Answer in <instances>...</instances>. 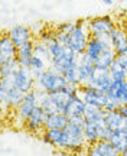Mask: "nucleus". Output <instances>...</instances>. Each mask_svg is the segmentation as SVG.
Listing matches in <instances>:
<instances>
[{"label":"nucleus","instance_id":"f257e3e1","mask_svg":"<svg viewBox=\"0 0 127 156\" xmlns=\"http://www.w3.org/2000/svg\"><path fill=\"white\" fill-rule=\"evenodd\" d=\"M56 34L58 41L64 44L65 46H68L72 52H75L77 55H83L85 49H87V45L88 41L91 38V35L88 32V26H87V19H79L75 22V26L69 34Z\"/></svg>","mask_w":127,"mask_h":156},{"label":"nucleus","instance_id":"f03ea898","mask_svg":"<svg viewBox=\"0 0 127 156\" xmlns=\"http://www.w3.org/2000/svg\"><path fill=\"white\" fill-rule=\"evenodd\" d=\"M51 55H52V61H51V69H54L56 73L64 74L79 61V55H77L75 52H72L68 46L61 44L58 38H54L52 41L48 42Z\"/></svg>","mask_w":127,"mask_h":156},{"label":"nucleus","instance_id":"7ed1b4c3","mask_svg":"<svg viewBox=\"0 0 127 156\" xmlns=\"http://www.w3.org/2000/svg\"><path fill=\"white\" fill-rule=\"evenodd\" d=\"M25 93L19 90L12 81L10 77H0V101H2V108L5 112L7 110H16L22 104L25 98Z\"/></svg>","mask_w":127,"mask_h":156},{"label":"nucleus","instance_id":"20e7f679","mask_svg":"<svg viewBox=\"0 0 127 156\" xmlns=\"http://www.w3.org/2000/svg\"><path fill=\"white\" fill-rule=\"evenodd\" d=\"M68 81L62 74L56 73L54 69H46L45 73L36 77V90L45 93H56L68 87Z\"/></svg>","mask_w":127,"mask_h":156},{"label":"nucleus","instance_id":"39448f33","mask_svg":"<svg viewBox=\"0 0 127 156\" xmlns=\"http://www.w3.org/2000/svg\"><path fill=\"white\" fill-rule=\"evenodd\" d=\"M87 26H88V32L93 38L108 39L111 30L117 26V22L113 16L104 15V16H97V17H93V19H87Z\"/></svg>","mask_w":127,"mask_h":156},{"label":"nucleus","instance_id":"423d86ee","mask_svg":"<svg viewBox=\"0 0 127 156\" xmlns=\"http://www.w3.org/2000/svg\"><path fill=\"white\" fill-rule=\"evenodd\" d=\"M42 140L46 145L55 147L62 152H71V136L65 129L56 130V129H45L42 134Z\"/></svg>","mask_w":127,"mask_h":156},{"label":"nucleus","instance_id":"0eeeda50","mask_svg":"<svg viewBox=\"0 0 127 156\" xmlns=\"http://www.w3.org/2000/svg\"><path fill=\"white\" fill-rule=\"evenodd\" d=\"M39 106V98H38V91L33 90L30 93L25 95L22 104L15 110V120L19 126L25 127V123L29 119V116L33 113V110Z\"/></svg>","mask_w":127,"mask_h":156},{"label":"nucleus","instance_id":"6e6552de","mask_svg":"<svg viewBox=\"0 0 127 156\" xmlns=\"http://www.w3.org/2000/svg\"><path fill=\"white\" fill-rule=\"evenodd\" d=\"M12 81L19 90H22L25 94H28L33 90H36V78L29 68L19 67L17 71L12 75Z\"/></svg>","mask_w":127,"mask_h":156},{"label":"nucleus","instance_id":"1a4fd4ad","mask_svg":"<svg viewBox=\"0 0 127 156\" xmlns=\"http://www.w3.org/2000/svg\"><path fill=\"white\" fill-rule=\"evenodd\" d=\"M79 95L83 97L85 104H88V106H97L104 108L107 106V103H108L107 93H103L100 90L87 87V85H79Z\"/></svg>","mask_w":127,"mask_h":156},{"label":"nucleus","instance_id":"9d476101","mask_svg":"<svg viewBox=\"0 0 127 156\" xmlns=\"http://www.w3.org/2000/svg\"><path fill=\"white\" fill-rule=\"evenodd\" d=\"M46 116L48 113L45 112L42 107H36L33 113L29 116V119L25 123V129L28 130L29 133L33 134H44L45 132V123H46Z\"/></svg>","mask_w":127,"mask_h":156},{"label":"nucleus","instance_id":"9b49d317","mask_svg":"<svg viewBox=\"0 0 127 156\" xmlns=\"http://www.w3.org/2000/svg\"><path fill=\"white\" fill-rule=\"evenodd\" d=\"M111 84H113V78L110 77L108 69L95 67L94 74L91 75V78H90L84 85H87V87H93V88H97V90H100V91H103V93H108Z\"/></svg>","mask_w":127,"mask_h":156},{"label":"nucleus","instance_id":"f8f14e48","mask_svg":"<svg viewBox=\"0 0 127 156\" xmlns=\"http://www.w3.org/2000/svg\"><path fill=\"white\" fill-rule=\"evenodd\" d=\"M17 58V46L10 39V36L6 34L0 38V65L7 64L10 61H15Z\"/></svg>","mask_w":127,"mask_h":156},{"label":"nucleus","instance_id":"ddd939ff","mask_svg":"<svg viewBox=\"0 0 127 156\" xmlns=\"http://www.w3.org/2000/svg\"><path fill=\"white\" fill-rule=\"evenodd\" d=\"M110 45L111 48L114 49V52L118 55H127V35L123 30V28L116 26V28L111 30L110 34Z\"/></svg>","mask_w":127,"mask_h":156},{"label":"nucleus","instance_id":"4468645a","mask_svg":"<svg viewBox=\"0 0 127 156\" xmlns=\"http://www.w3.org/2000/svg\"><path fill=\"white\" fill-rule=\"evenodd\" d=\"M6 34L10 36V39L15 42V45H16L17 48L22 46L23 44L29 42V41H33V32L26 25H15Z\"/></svg>","mask_w":127,"mask_h":156},{"label":"nucleus","instance_id":"2eb2a0df","mask_svg":"<svg viewBox=\"0 0 127 156\" xmlns=\"http://www.w3.org/2000/svg\"><path fill=\"white\" fill-rule=\"evenodd\" d=\"M108 46H111L108 39H98V38H93V36H91L88 41V45H87L85 54L95 62L97 58L103 54V51L107 49Z\"/></svg>","mask_w":127,"mask_h":156},{"label":"nucleus","instance_id":"dca6fc26","mask_svg":"<svg viewBox=\"0 0 127 156\" xmlns=\"http://www.w3.org/2000/svg\"><path fill=\"white\" fill-rule=\"evenodd\" d=\"M33 55H35V39H33V41H29V42H26V44H23L22 46L17 48L16 61L19 62L20 67L29 68L30 67V62H32Z\"/></svg>","mask_w":127,"mask_h":156},{"label":"nucleus","instance_id":"f3484780","mask_svg":"<svg viewBox=\"0 0 127 156\" xmlns=\"http://www.w3.org/2000/svg\"><path fill=\"white\" fill-rule=\"evenodd\" d=\"M104 119H105V123H107V126L110 127L111 132L120 130V129H127V119L120 113V110L105 112Z\"/></svg>","mask_w":127,"mask_h":156},{"label":"nucleus","instance_id":"a211bd4d","mask_svg":"<svg viewBox=\"0 0 127 156\" xmlns=\"http://www.w3.org/2000/svg\"><path fill=\"white\" fill-rule=\"evenodd\" d=\"M105 119H101L98 122H87L84 124V136H85V142L87 145H95L100 142V124L104 122Z\"/></svg>","mask_w":127,"mask_h":156},{"label":"nucleus","instance_id":"6ab92c4d","mask_svg":"<svg viewBox=\"0 0 127 156\" xmlns=\"http://www.w3.org/2000/svg\"><path fill=\"white\" fill-rule=\"evenodd\" d=\"M85 101L83 100V97L79 95V93L74 94L69 98L68 104H66L65 110H64V114H66L68 117L72 116H78V114H84V110H85Z\"/></svg>","mask_w":127,"mask_h":156},{"label":"nucleus","instance_id":"aec40b11","mask_svg":"<svg viewBox=\"0 0 127 156\" xmlns=\"http://www.w3.org/2000/svg\"><path fill=\"white\" fill-rule=\"evenodd\" d=\"M94 69H95V62L85 52L83 55H79V75H81V81H83L81 85H84L91 78V75L94 74Z\"/></svg>","mask_w":127,"mask_h":156},{"label":"nucleus","instance_id":"412c9836","mask_svg":"<svg viewBox=\"0 0 127 156\" xmlns=\"http://www.w3.org/2000/svg\"><path fill=\"white\" fill-rule=\"evenodd\" d=\"M69 122V117L64 114V113H49L46 116V123H45V129H56V130H62L66 127V124Z\"/></svg>","mask_w":127,"mask_h":156},{"label":"nucleus","instance_id":"4be33fe9","mask_svg":"<svg viewBox=\"0 0 127 156\" xmlns=\"http://www.w3.org/2000/svg\"><path fill=\"white\" fill-rule=\"evenodd\" d=\"M108 142L116 146L123 155L124 152H127V129H120V130L111 132Z\"/></svg>","mask_w":127,"mask_h":156},{"label":"nucleus","instance_id":"5701e85b","mask_svg":"<svg viewBox=\"0 0 127 156\" xmlns=\"http://www.w3.org/2000/svg\"><path fill=\"white\" fill-rule=\"evenodd\" d=\"M116 58H117V54L114 52V49H113L111 46H108V48L103 51V54L97 58V61H95V67L108 69V68L114 64Z\"/></svg>","mask_w":127,"mask_h":156},{"label":"nucleus","instance_id":"b1692460","mask_svg":"<svg viewBox=\"0 0 127 156\" xmlns=\"http://www.w3.org/2000/svg\"><path fill=\"white\" fill-rule=\"evenodd\" d=\"M104 108L101 107H97V106H85V110H84V119L87 122H98L101 119H104Z\"/></svg>","mask_w":127,"mask_h":156},{"label":"nucleus","instance_id":"393cba45","mask_svg":"<svg viewBox=\"0 0 127 156\" xmlns=\"http://www.w3.org/2000/svg\"><path fill=\"white\" fill-rule=\"evenodd\" d=\"M49 68H51V65L45 61L44 58H41V56H38V55H33L29 69L32 71V74L35 75V78L38 77V75H41L42 73H45L46 69H49Z\"/></svg>","mask_w":127,"mask_h":156},{"label":"nucleus","instance_id":"a878e982","mask_svg":"<svg viewBox=\"0 0 127 156\" xmlns=\"http://www.w3.org/2000/svg\"><path fill=\"white\" fill-rule=\"evenodd\" d=\"M35 55H38V56H41V58H44L45 61H46L51 65L52 55H51L49 46H48V44L42 42L41 39H36V41H35Z\"/></svg>","mask_w":127,"mask_h":156},{"label":"nucleus","instance_id":"bb28decb","mask_svg":"<svg viewBox=\"0 0 127 156\" xmlns=\"http://www.w3.org/2000/svg\"><path fill=\"white\" fill-rule=\"evenodd\" d=\"M108 74H110V77L113 78V81H126L127 80L126 73L123 71V68L118 65L117 61H114V64L108 68Z\"/></svg>","mask_w":127,"mask_h":156},{"label":"nucleus","instance_id":"cd10ccee","mask_svg":"<svg viewBox=\"0 0 127 156\" xmlns=\"http://www.w3.org/2000/svg\"><path fill=\"white\" fill-rule=\"evenodd\" d=\"M19 67H20V65H19V62H17L16 59L0 65V77H10V75H13V74L16 73Z\"/></svg>","mask_w":127,"mask_h":156},{"label":"nucleus","instance_id":"c85d7f7f","mask_svg":"<svg viewBox=\"0 0 127 156\" xmlns=\"http://www.w3.org/2000/svg\"><path fill=\"white\" fill-rule=\"evenodd\" d=\"M75 26V22H64V23H59L58 26H56L55 32L58 34H69L72 29Z\"/></svg>","mask_w":127,"mask_h":156},{"label":"nucleus","instance_id":"c756f323","mask_svg":"<svg viewBox=\"0 0 127 156\" xmlns=\"http://www.w3.org/2000/svg\"><path fill=\"white\" fill-rule=\"evenodd\" d=\"M116 61L118 62V65L123 68V71H124L127 75V55H118L116 58Z\"/></svg>","mask_w":127,"mask_h":156},{"label":"nucleus","instance_id":"7c9ffc66","mask_svg":"<svg viewBox=\"0 0 127 156\" xmlns=\"http://www.w3.org/2000/svg\"><path fill=\"white\" fill-rule=\"evenodd\" d=\"M87 151H88V156H105V155H103V153H101V152H100L94 145L87 146Z\"/></svg>","mask_w":127,"mask_h":156},{"label":"nucleus","instance_id":"2f4dec72","mask_svg":"<svg viewBox=\"0 0 127 156\" xmlns=\"http://www.w3.org/2000/svg\"><path fill=\"white\" fill-rule=\"evenodd\" d=\"M74 156H88V151H87V147L85 149H81V151H78L74 153Z\"/></svg>","mask_w":127,"mask_h":156},{"label":"nucleus","instance_id":"473e14b6","mask_svg":"<svg viewBox=\"0 0 127 156\" xmlns=\"http://www.w3.org/2000/svg\"><path fill=\"white\" fill-rule=\"evenodd\" d=\"M118 110H120V113H122L123 116H124V117H126V119H127V104H123V106L120 107Z\"/></svg>","mask_w":127,"mask_h":156},{"label":"nucleus","instance_id":"72a5a7b5","mask_svg":"<svg viewBox=\"0 0 127 156\" xmlns=\"http://www.w3.org/2000/svg\"><path fill=\"white\" fill-rule=\"evenodd\" d=\"M117 26H120V28H123V30H124V32H126V35H127V19L122 23V25H117Z\"/></svg>","mask_w":127,"mask_h":156},{"label":"nucleus","instance_id":"f704fd0d","mask_svg":"<svg viewBox=\"0 0 127 156\" xmlns=\"http://www.w3.org/2000/svg\"><path fill=\"white\" fill-rule=\"evenodd\" d=\"M101 3L105 6H111L113 3H114V0H101Z\"/></svg>","mask_w":127,"mask_h":156},{"label":"nucleus","instance_id":"c9c22d12","mask_svg":"<svg viewBox=\"0 0 127 156\" xmlns=\"http://www.w3.org/2000/svg\"><path fill=\"white\" fill-rule=\"evenodd\" d=\"M123 15H124V17H126V19H127V7H126V9H124V12H123Z\"/></svg>","mask_w":127,"mask_h":156},{"label":"nucleus","instance_id":"e433bc0d","mask_svg":"<svg viewBox=\"0 0 127 156\" xmlns=\"http://www.w3.org/2000/svg\"><path fill=\"white\" fill-rule=\"evenodd\" d=\"M124 104H127V93H126V97H124Z\"/></svg>","mask_w":127,"mask_h":156}]
</instances>
